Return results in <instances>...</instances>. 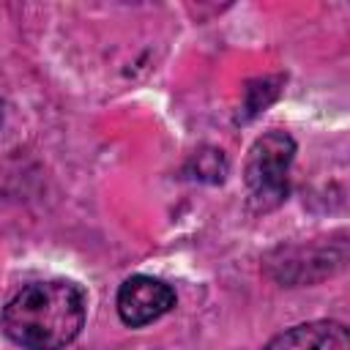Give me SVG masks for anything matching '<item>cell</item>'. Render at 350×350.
<instances>
[{
    "mask_svg": "<svg viewBox=\"0 0 350 350\" xmlns=\"http://www.w3.org/2000/svg\"><path fill=\"white\" fill-rule=\"evenodd\" d=\"M88 301L68 279L30 282L3 309V331L22 350H60L85 325Z\"/></svg>",
    "mask_w": 350,
    "mask_h": 350,
    "instance_id": "1",
    "label": "cell"
},
{
    "mask_svg": "<svg viewBox=\"0 0 350 350\" xmlns=\"http://www.w3.org/2000/svg\"><path fill=\"white\" fill-rule=\"evenodd\" d=\"M295 156V142L287 131H268L254 139L243 180L249 189V205L260 213L273 211L287 197V170Z\"/></svg>",
    "mask_w": 350,
    "mask_h": 350,
    "instance_id": "2",
    "label": "cell"
},
{
    "mask_svg": "<svg viewBox=\"0 0 350 350\" xmlns=\"http://www.w3.org/2000/svg\"><path fill=\"white\" fill-rule=\"evenodd\" d=\"M175 306V293L167 282L156 276H129L118 290V314L126 325L142 328L159 317H164Z\"/></svg>",
    "mask_w": 350,
    "mask_h": 350,
    "instance_id": "3",
    "label": "cell"
},
{
    "mask_svg": "<svg viewBox=\"0 0 350 350\" xmlns=\"http://www.w3.org/2000/svg\"><path fill=\"white\" fill-rule=\"evenodd\" d=\"M262 350H350V334L342 323L314 320L279 334Z\"/></svg>",
    "mask_w": 350,
    "mask_h": 350,
    "instance_id": "4",
    "label": "cell"
},
{
    "mask_svg": "<svg viewBox=\"0 0 350 350\" xmlns=\"http://www.w3.org/2000/svg\"><path fill=\"white\" fill-rule=\"evenodd\" d=\"M0 120H3V104H0Z\"/></svg>",
    "mask_w": 350,
    "mask_h": 350,
    "instance_id": "5",
    "label": "cell"
}]
</instances>
